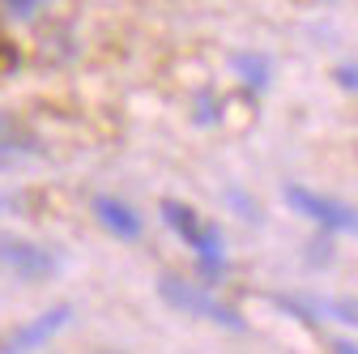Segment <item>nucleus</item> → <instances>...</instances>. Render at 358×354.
<instances>
[{"label": "nucleus", "instance_id": "1", "mask_svg": "<svg viewBox=\"0 0 358 354\" xmlns=\"http://www.w3.org/2000/svg\"><path fill=\"white\" fill-rule=\"evenodd\" d=\"M162 218H166V227L201 256L205 282H217L222 269H227V248H222V235H217L209 222H201V218H196L188 205H179V201H162Z\"/></svg>", "mask_w": 358, "mask_h": 354}, {"label": "nucleus", "instance_id": "2", "mask_svg": "<svg viewBox=\"0 0 358 354\" xmlns=\"http://www.w3.org/2000/svg\"><path fill=\"white\" fill-rule=\"evenodd\" d=\"M158 295L171 307H179V312H188V316H205V320L231 329V333H248V320L235 312V307H227L222 299H213L209 290H201V286H192L184 278H175V274L171 278H158Z\"/></svg>", "mask_w": 358, "mask_h": 354}, {"label": "nucleus", "instance_id": "3", "mask_svg": "<svg viewBox=\"0 0 358 354\" xmlns=\"http://www.w3.org/2000/svg\"><path fill=\"white\" fill-rule=\"evenodd\" d=\"M286 201H290V209H299L303 218H311V222H316L320 231H329V235L358 231V209L345 205V201H333L324 192H311L303 184H286Z\"/></svg>", "mask_w": 358, "mask_h": 354}, {"label": "nucleus", "instance_id": "4", "mask_svg": "<svg viewBox=\"0 0 358 354\" xmlns=\"http://www.w3.org/2000/svg\"><path fill=\"white\" fill-rule=\"evenodd\" d=\"M0 264H9L26 282H48L60 269V256L52 248L30 243V239H0Z\"/></svg>", "mask_w": 358, "mask_h": 354}, {"label": "nucleus", "instance_id": "5", "mask_svg": "<svg viewBox=\"0 0 358 354\" xmlns=\"http://www.w3.org/2000/svg\"><path fill=\"white\" fill-rule=\"evenodd\" d=\"M69 320H73V307H69V303H60V307H52V312H43L34 325H22L5 346H0V354H30V350H38L43 341H48L52 333H60Z\"/></svg>", "mask_w": 358, "mask_h": 354}, {"label": "nucleus", "instance_id": "6", "mask_svg": "<svg viewBox=\"0 0 358 354\" xmlns=\"http://www.w3.org/2000/svg\"><path fill=\"white\" fill-rule=\"evenodd\" d=\"M94 218L115 239H141V218L132 213V205H124L115 197H94Z\"/></svg>", "mask_w": 358, "mask_h": 354}, {"label": "nucleus", "instance_id": "7", "mask_svg": "<svg viewBox=\"0 0 358 354\" xmlns=\"http://www.w3.org/2000/svg\"><path fill=\"white\" fill-rule=\"evenodd\" d=\"M235 73L243 77V85L252 94L273 81V64H268V56H260V52H235Z\"/></svg>", "mask_w": 358, "mask_h": 354}, {"label": "nucleus", "instance_id": "8", "mask_svg": "<svg viewBox=\"0 0 358 354\" xmlns=\"http://www.w3.org/2000/svg\"><path fill=\"white\" fill-rule=\"evenodd\" d=\"M311 312H316V320H341L350 329H358V299H307Z\"/></svg>", "mask_w": 358, "mask_h": 354}, {"label": "nucleus", "instance_id": "9", "mask_svg": "<svg viewBox=\"0 0 358 354\" xmlns=\"http://www.w3.org/2000/svg\"><path fill=\"white\" fill-rule=\"evenodd\" d=\"M0 5H5V13H9V17L30 22V17H38V13H43V5H48V0H0Z\"/></svg>", "mask_w": 358, "mask_h": 354}, {"label": "nucleus", "instance_id": "10", "mask_svg": "<svg viewBox=\"0 0 358 354\" xmlns=\"http://www.w3.org/2000/svg\"><path fill=\"white\" fill-rule=\"evenodd\" d=\"M337 85H345V90H358V64H337Z\"/></svg>", "mask_w": 358, "mask_h": 354}, {"label": "nucleus", "instance_id": "11", "mask_svg": "<svg viewBox=\"0 0 358 354\" xmlns=\"http://www.w3.org/2000/svg\"><path fill=\"white\" fill-rule=\"evenodd\" d=\"M231 205H235V209H239V213L248 218V222H256V218H260V213H256V209L248 205V197H243V192H231Z\"/></svg>", "mask_w": 358, "mask_h": 354}, {"label": "nucleus", "instance_id": "12", "mask_svg": "<svg viewBox=\"0 0 358 354\" xmlns=\"http://www.w3.org/2000/svg\"><path fill=\"white\" fill-rule=\"evenodd\" d=\"M333 354H358V346H350V341H333Z\"/></svg>", "mask_w": 358, "mask_h": 354}, {"label": "nucleus", "instance_id": "13", "mask_svg": "<svg viewBox=\"0 0 358 354\" xmlns=\"http://www.w3.org/2000/svg\"><path fill=\"white\" fill-rule=\"evenodd\" d=\"M5 209H9V197H0V213H5Z\"/></svg>", "mask_w": 358, "mask_h": 354}]
</instances>
